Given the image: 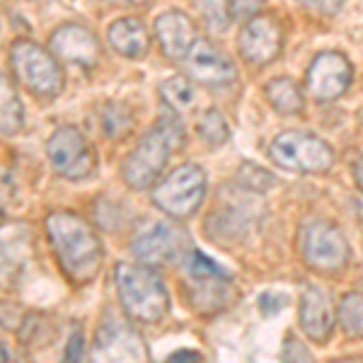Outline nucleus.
<instances>
[{"label": "nucleus", "mask_w": 363, "mask_h": 363, "mask_svg": "<svg viewBox=\"0 0 363 363\" xmlns=\"http://www.w3.org/2000/svg\"><path fill=\"white\" fill-rule=\"evenodd\" d=\"M46 240L58 269L73 286L92 284L104 264V245L95 225L73 211H51L44 218Z\"/></svg>", "instance_id": "1"}, {"label": "nucleus", "mask_w": 363, "mask_h": 363, "mask_svg": "<svg viewBox=\"0 0 363 363\" xmlns=\"http://www.w3.org/2000/svg\"><path fill=\"white\" fill-rule=\"evenodd\" d=\"M184 145V126L177 114H162L150 128L140 133L121 160V179L136 191L150 189L165 172L167 160Z\"/></svg>", "instance_id": "2"}, {"label": "nucleus", "mask_w": 363, "mask_h": 363, "mask_svg": "<svg viewBox=\"0 0 363 363\" xmlns=\"http://www.w3.org/2000/svg\"><path fill=\"white\" fill-rule=\"evenodd\" d=\"M114 289L126 318L140 325H160L169 315L172 298L165 279L143 262H119L114 267Z\"/></svg>", "instance_id": "3"}, {"label": "nucleus", "mask_w": 363, "mask_h": 363, "mask_svg": "<svg viewBox=\"0 0 363 363\" xmlns=\"http://www.w3.org/2000/svg\"><path fill=\"white\" fill-rule=\"evenodd\" d=\"M269 160L294 174H325L335 167V150L325 138L303 128H289L272 138Z\"/></svg>", "instance_id": "4"}, {"label": "nucleus", "mask_w": 363, "mask_h": 363, "mask_svg": "<svg viewBox=\"0 0 363 363\" xmlns=\"http://www.w3.org/2000/svg\"><path fill=\"white\" fill-rule=\"evenodd\" d=\"M131 252L138 262L150 267L184 264L191 252V238L177 218L143 220L131 235Z\"/></svg>", "instance_id": "5"}, {"label": "nucleus", "mask_w": 363, "mask_h": 363, "mask_svg": "<svg viewBox=\"0 0 363 363\" xmlns=\"http://www.w3.org/2000/svg\"><path fill=\"white\" fill-rule=\"evenodd\" d=\"M184 289L189 306L201 315L220 313L235 298V284L230 274L199 250H191L184 259Z\"/></svg>", "instance_id": "6"}, {"label": "nucleus", "mask_w": 363, "mask_h": 363, "mask_svg": "<svg viewBox=\"0 0 363 363\" xmlns=\"http://www.w3.org/2000/svg\"><path fill=\"white\" fill-rule=\"evenodd\" d=\"M10 66L17 83L37 97H58L66 87V70L61 61L29 39H17L10 46Z\"/></svg>", "instance_id": "7"}, {"label": "nucleus", "mask_w": 363, "mask_h": 363, "mask_svg": "<svg viewBox=\"0 0 363 363\" xmlns=\"http://www.w3.org/2000/svg\"><path fill=\"white\" fill-rule=\"evenodd\" d=\"M206 191L208 177L203 167H199L196 162H184V165L174 167L169 174L155 182L150 199H153L155 208L162 216L186 220L201 208Z\"/></svg>", "instance_id": "8"}, {"label": "nucleus", "mask_w": 363, "mask_h": 363, "mask_svg": "<svg viewBox=\"0 0 363 363\" xmlns=\"http://www.w3.org/2000/svg\"><path fill=\"white\" fill-rule=\"evenodd\" d=\"M298 252L306 267L322 277H335L351 262L349 240L332 220H310L308 225H303L298 235Z\"/></svg>", "instance_id": "9"}, {"label": "nucleus", "mask_w": 363, "mask_h": 363, "mask_svg": "<svg viewBox=\"0 0 363 363\" xmlns=\"http://www.w3.org/2000/svg\"><path fill=\"white\" fill-rule=\"evenodd\" d=\"M46 157L58 177L68 182H83L97 172V150L75 126H58L46 138Z\"/></svg>", "instance_id": "10"}, {"label": "nucleus", "mask_w": 363, "mask_h": 363, "mask_svg": "<svg viewBox=\"0 0 363 363\" xmlns=\"http://www.w3.org/2000/svg\"><path fill=\"white\" fill-rule=\"evenodd\" d=\"M131 318L107 315L99 322L95 339H92L90 356L95 361H148L150 349L143 337L131 325Z\"/></svg>", "instance_id": "11"}, {"label": "nucleus", "mask_w": 363, "mask_h": 363, "mask_svg": "<svg viewBox=\"0 0 363 363\" xmlns=\"http://www.w3.org/2000/svg\"><path fill=\"white\" fill-rule=\"evenodd\" d=\"M238 56L247 66H272L284 51V27L272 13H259L242 22L235 39Z\"/></svg>", "instance_id": "12"}, {"label": "nucleus", "mask_w": 363, "mask_h": 363, "mask_svg": "<svg viewBox=\"0 0 363 363\" xmlns=\"http://www.w3.org/2000/svg\"><path fill=\"white\" fill-rule=\"evenodd\" d=\"M354 83V66L342 51H320L306 70V90L318 102H337Z\"/></svg>", "instance_id": "13"}, {"label": "nucleus", "mask_w": 363, "mask_h": 363, "mask_svg": "<svg viewBox=\"0 0 363 363\" xmlns=\"http://www.w3.org/2000/svg\"><path fill=\"white\" fill-rule=\"evenodd\" d=\"M34 257V233L22 220L0 223V291L20 284L22 274Z\"/></svg>", "instance_id": "14"}, {"label": "nucleus", "mask_w": 363, "mask_h": 363, "mask_svg": "<svg viewBox=\"0 0 363 363\" xmlns=\"http://www.w3.org/2000/svg\"><path fill=\"white\" fill-rule=\"evenodd\" d=\"M49 51L61 63H73L80 68H95L102 58V44L85 25L66 22L56 27L49 37Z\"/></svg>", "instance_id": "15"}, {"label": "nucleus", "mask_w": 363, "mask_h": 363, "mask_svg": "<svg viewBox=\"0 0 363 363\" xmlns=\"http://www.w3.org/2000/svg\"><path fill=\"white\" fill-rule=\"evenodd\" d=\"M186 73L189 78H194L196 83L208 85V87H223L230 85L238 78V68L233 63V58L225 54L220 46H216L208 39H201L191 46L189 56L184 58Z\"/></svg>", "instance_id": "16"}, {"label": "nucleus", "mask_w": 363, "mask_h": 363, "mask_svg": "<svg viewBox=\"0 0 363 363\" xmlns=\"http://www.w3.org/2000/svg\"><path fill=\"white\" fill-rule=\"evenodd\" d=\"M298 325H301L303 335L315 344H327L332 339L337 325V308L332 306L330 294L322 291L320 286H308L301 294Z\"/></svg>", "instance_id": "17"}, {"label": "nucleus", "mask_w": 363, "mask_h": 363, "mask_svg": "<svg viewBox=\"0 0 363 363\" xmlns=\"http://www.w3.org/2000/svg\"><path fill=\"white\" fill-rule=\"evenodd\" d=\"M153 34L160 44L162 56L169 61H184L191 46L199 42V27L182 10H167L160 13L153 22Z\"/></svg>", "instance_id": "18"}, {"label": "nucleus", "mask_w": 363, "mask_h": 363, "mask_svg": "<svg viewBox=\"0 0 363 363\" xmlns=\"http://www.w3.org/2000/svg\"><path fill=\"white\" fill-rule=\"evenodd\" d=\"M107 44L116 56L140 61L150 51V29L140 17H119L107 27Z\"/></svg>", "instance_id": "19"}, {"label": "nucleus", "mask_w": 363, "mask_h": 363, "mask_svg": "<svg viewBox=\"0 0 363 363\" xmlns=\"http://www.w3.org/2000/svg\"><path fill=\"white\" fill-rule=\"evenodd\" d=\"M264 97L272 104L277 114L296 116L306 109V90L298 80L281 75V78H272L264 83Z\"/></svg>", "instance_id": "20"}, {"label": "nucleus", "mask_w": 363, "mask_h": 363, "mask_svg": "<svg viewBox=\"0 0 363 363\" xmlns=\"http://www.w3.org/2000/svg\"><path fill=\"white\" fill-rule=\"evenodd\" d=\"M25 128V104L20 99L15 80L0 70V133L15 136Z\"/></svg>", "instance_id": "21"}, {"label": "nucleus", "mask_w": 363, "mask_h": 363, "mask_svg": "<svg viewBox=\"0 0 363 363\" xmlns=\"http://www.w3.org/2000/svg\"><path fill=\"white\" fill-rule=\"evenodd\" d=\"M160 97L169 112L182 114V112H186V109L194 107L196 90L186 75H172V78H167L160 83Z\"/></svg>", "instance_id": "22"}, {"label": "nucleus", "mask_w": 363, "mask_h": 363, "mask_svg": "<svg viewBox=\"0 0 363 363\" xmlns=\"http://www.w3.org/2000/svg\"><path fill=\"white\" fill-rule=\"evenodd\" d=\"M337 325L349 339H363V294L351 291L337 306Z\"/></svg>", "instance_id": "23"}, {"label": "nucleus", "mask_w": 363, "mask_h": 363, "mask_svg": "<svg viewBox=\"0 0 363 363\" xmlns=\"http://www.w3.org/2000/svg\"><path fill=\"white\" fill-rule=\"evenodd\" d=\"M99 128L104 138L121 140L133 128V112L121 102H107L99 109Z\"/></svg>", "instance_id": "24"}, {"label": "nucleus", "mask_w": 363, "mask_h": 363, "mask_svg": "<svg viewBox=\"0 0 363 363\" xmlns=\"http://www.w3.org/2000/svg\"><path fill=\"white\" fill-rule=\"evenodd\" d=\"M194 128H196L199 138H201L203 143L213 145V148L223 145L225 140L230 138V124H228V119L216 107L203 109V112L196 116Z\"/></svg>", "instance_id": "25"}, {"label": "nucleus", "mask_w": 363, "mask_h": 363, "mask_svg": "<svg viewBox=\"0 0 363 363\" xmlns=\"http://www.w3.org/2000/svg\"><path fill=\"white\" fill-rule=\"evenodd\" d=\"M194 8L211 32H225L230 25L228 0H194Z\"/></svg>", "instance_id": "26"}, {"label": "nucleus", "mask_w": 363, "mask_h": 363, "mask_svg": "<svg viewBox=\"0 0 363 363\" xmlns=\"http://www.w3.org/2000/svg\"><path fill=\"white\" fill-rule=\"evenodd\" d=\"M240 179L245 182V186H250V189H257V191H264V189H272L274 184H277V179H274L272 172H267V169L257 167V165H242L240 169Z\"/></svg>", "instance_id": "27"}, {"label": "nucleus", "mask_w": 363, "mask_h": 363, "mask_svg": "<svg viewBox=\"0 0 363 363\" xmlns=\"http://www.w3.org/2000/svg\"><path fill=\"white\" fill-rule=\"evenodd\" d=\"M267 0H228V13H230V20L245 22L250 17L264 13Z\"/></svg>", "instance_id": "28"}, {"label": "nucleus", "mask_w": 363, "mask_h": 363, "mask_svg": "<svg viewBox=\"0 0 363 363\" xmlns=\"http://www.w3.org/2000/svg\"><path fill=\"white\" fill-rule=\"evenodd\" d=\"M296 3L322 17H335L344 8V0H296Z\"/></svg>", "instance_id": "29"}, {"label": "nucleus", "mask_w": 363, "mask_h": 363, "mask_svg": "<svg viewBox=\"0 0 363 363\" xmlns=\"http://www.w3.org/2000/svg\"><path fill=\"white\" fill-rule=\"evenodd\" d=\"M284 359H289V361H310V359H313V354H310L306 347H298L296 339H289V342H286V347H284Z\"/></svg>", "instance_id": "30"}, {"label": "nucleus", "mask_w": 363, "mask_h": 363, "mask_svg": "<svg viewBox=\"0 0 363 363\" xmlns=\"http://www.w3.org/2000/svg\"><path fill=\"white\" fill-rule=\"evenodd\" d=\"M83 335L80 332H75V337H70L68 342V349H66V359H73V361H80L83 359Z\"/></svg>", "instance_id": "31"}, {"label": "nucleus", "mask_w": 363, "mask_h": 363, "mask_svg": "<svg viewBox=\"0 0 363 363\" xmlns=\"http://www.w3.org/2000/svg\"><path fill=\"white\" fill-rule=\"evenodd\" d=\"M351 174H354V182H356V186H359V191H363V150L359 153V157L354 160Z\"/></svg>", "instance_id": "32"}, {"label": "nucleus", "mask_w": 363, "mask_h": 363, "mask_svg": "<svg viewBox=\"0 0 363 363\" xmlns=\"http://www.w3.org/2000/svg\"><path fill=\"white\" fill-rule=\"evenodd\" d=\"M179 359H194V361H201V354H199V351H186V349H182V351H174V354H169V356H167V361H179Z\"/></svg>", "instance_id": "33"}, {"label": "nucleus", "mask_w": 363, "mask_h": 363, "mask_svg": "<svg viewBox=\"0 0 363 363\" xmlns=\"http://www.w3.org/2000/svg\"><path fill=\"white\" fill-rule=\"evenodd\" d=\"M131 5H138V8H145V5H150V3H155V0H128Z\"/></svg>", "instance_id": "34"}, {"label": "nucleus", "mask_w": 363, "mask_h": 363, "mask_svg": "<svg viewBox=\"0 0 363 363\" xmlns=\"http://www.w3.org/2000/svg\"><path fill=\"white\" fill-rule=\"evenodd\" d=\"M0 359H3V361H8V359H10V356H8V351H3V349H0Z\"/></svg>", "instance_id": "35"}]
</instances>
